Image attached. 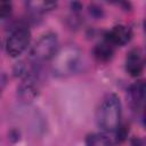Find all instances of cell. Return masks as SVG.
Listing matches in <instances>:
<instances>
[{"instance_id": "6da1fadb", "label": "cell", "mask_w": 146, "mask_h": 146, "mask_svg": "<svg viewBox=\"0 0 146 146\" xmlns=\"http://www.w3.org/2000/svg\"><path fill=\"white\" fill-rule=\"evenodd\" d=\"M82 64V52L76 46L68 44L55 54L52 72L57 76H68L76 73Z\"/></svg>"}, {"instance_id": "7a4b0ae2", "label": "cell", "mask_w": 146, "mask_h": 146, "mask_svg": "<svg viewBox=\"0 0 146 146\" xmlns=\"http://www.w3.org/2000/svg\"><path fill=\"white\" fill-rule=\"evenodd\" d=\"M121 120V102L115 94L105 96L97 110V122L104 131H115Z\"/></svg>"}, {"instance_id": "ba28073f", "label": "cell", "mask_w": 146, "mask_h": 146, "mask_svg": "<svg viewBox=\"0 0 146 146\" xmlns=\"http://www.w3.org/2000/svg\"><path fill=\"white\" fill-rule=\"evenodd\" d=\"M125 70L131 76H139L144 70V56L139 48L131 49L125 58Z\"/></svg>"}, {"instance_id": "30bf717a", "label": "cell", "mask_w": 146, "mask_h": 146, "mask_svg": "<svg viewBox=\"0 0 146 146\" xmlns=\"http://www.w3.org/2000/svg\"><path fill=\"white\" fill-rule=\"evenodd\" d=\"M27 7L35 14H43L56 8L57 3L54 1H29Z\"/></svg>"}, {"instance_id": "2e32d148", "label": "cell", "mask_w": 146, "mask_h": 146, "mask_svg": "<svg viewBox=\"0 0 146 146\" xmlns=\"http://www.w3.org/2000/svg\"><path fill=\"white\" fill-rule=\"evenodd\" d=\"M71 6H72V8H73L74 10H80V9L82 8V5L79 3V2H73V3H71Z\"/></svg>"}, {"instance_id": "277c9868", "label": "cell", "mask_w": 146, "mask_h": 146, "mask_svg": "<svg viewBox=\"0 0 146 146\" xmlns=\"http://www.w3.org/2000/svg\"><path fill=\"white\" fill-rule=\"evenodd\" d=\"M31 32L26 26H17L9 34L6 41V50L10 57H18L29 46Z\"/></svg>"}, {"instance_id": "7c38bea8", "label": "cell", "mask_w": 146, "mask_h": 146, "mask_svg": "<svg viewBox=\"0 0 146 146\" xmlns=\"http://www.w3.org/2000/svg\"><path fill=\"white\" fill-rule=\"evenodd\" d=\"M129 127H127V124H119V127L116 128V141L117 143H122L125 140V138L128 137V132H129Z\"/></svg>"}, {"instance_id": "4fadbf2b", "label": "cell", "mask_w": 146, "mask_h": 146, "mask_svg": "<svg viewBox=\"0 0 146 146\" xmlns=\"http://www.w3.org/2000/svg\"><path fill=\"white\" fill-rule=\"evenodd\" d=\"M13 10V6L10 2L7 1H0V19L7 18Z\"/></svg>"}, {"instance_id": "3957f363", "label": "cell", "mask_w": 146, "mask_h": 146, "mask_svg": "<svg viewBox=\"0 0 146 146\" xmlns=\"http://www.w3.org/2000/svg\"><path fill=\"white\" fill-rule=\"evenodd\" d=\"M58 48V38L55 33H47L42 35L33 46L31 57L34 63L48 60L55 56Z\"/></svg>"}, {"instance_id": "52a82bcc", "label": "cell", "mask_w": 146, "mask_h": 146, "mask_svg": "<svg viewBox=\"0 0 146 146\" xmlns=\"http://www.w3.org/2000/svg\"><path fill=\"white\" fill-rule=\"evenodd\" d=\"M131 36H132V32L129 26L115 25L105 34L104 40H106L108 43H111L115 48L117 46L120 47L128 43L131 40Z\"/></svg>"}, {"instance_id": "5b68a950", "label": "cell", "mask_w": 146, "mask_h": 146, "mask_svg": "<svg viewBox=\"0 0 146 146\" xmlns=\"http://www.w3.org/2000/svg\"><path fill=\"white\" fill-rule=\"evenodd\" d=\"M39 95V83L35 73L23 78V81L17 88V96L22 103H32Z\"/></svg>"}, {"instance_id": "9c48e42d", "label": "cell", "mask_w": 146, "mask_h": 146, "mask_svg": "<svg viewBox=\"0 0 146 146\" xmlns=\"http://www.w3.org/2000/svg\"><path fill=\"white\" fill-rule=\"evenodd\" d=\"M113 55H114V47L111 43H108L106 40L96 44V47L94 48V56L99 62H104V63L108 62L112 59Z\"/></svg>"}, {"instance_id": "8fae6325", "label": "cell", "mask_w": 146, "mask_h": 146, "mask_svg": "<svg viewBox=\"0 0 146 146\" xmlns=\"http://www.w3.org/2000/svg\"><path fill=\"white\" fill-rule=\"evenodd\" d=\"M87 146H112L111 140L103 133H92L87 138Z\"/></svg>"}, {"instance_id": "9a60e30c", "label": "cell", "mask_w": 146, "mask_h": 146, "mask_svg": "<svg viewBox=\"0 0 146 146\" xmlns=\"http://www.w3.org/2000/svg\"><path fill=\"white\" fill-rule=\"evenodd\" d=\"M131 146H144V143L140 138H133L131 140Z\"/></svg>"}, {"instance_id": "8992f818", "label": "cell", "mask_w": 146, "mask_h": 146, "mask_svg": "<svg viewBox=\"0 0 146 146\" xmlns=\"http://www.w3.org/2000/svg\"><path fill=\"white\" fill-rule=\"evenodd\" d=\"M146 97V86L144 81H137L128 89L127 98L130 108L133 112H140L144 108Z\"/></svg>"}, {"instance_id": "5bb4252c", "label": "cell", "mask_w": 146, "mask_h": 146, "mask_svg": "<svg viewBox=\"0 0 146 146\" xmlns=\"http://www.w3.org/2000/svg\"><path fill=\"white\" fill-rule=\"evenodd\" d=\"M7 82H8V78L5 73H0V96L1 94L3 92L6 86H7Z\"/></svg>"}]
</instances>
